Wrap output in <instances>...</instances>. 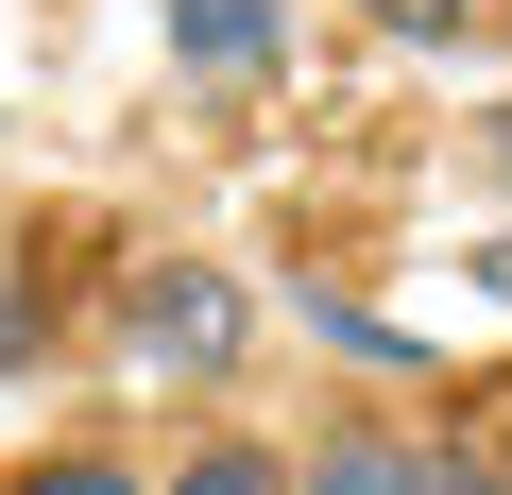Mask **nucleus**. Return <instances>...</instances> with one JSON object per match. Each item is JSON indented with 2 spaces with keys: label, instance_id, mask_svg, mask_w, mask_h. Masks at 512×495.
Wrapping results in <instances>:
<instances>
[{
  "label": "nucleus",
  "instance_id": "1",
  "mask_svg": "<svg viewBox=\"0 0 512 495\" xmlns=\"http://www.w3.org/2000/svg\"><path fill=\"white\" fill-rule=\"evenodd\" d=\"M120 342H137L154 376H188V393H205V376H239V359H256V291H239V274H205V257H154V274H120Z\"/></svg>",
  "mask_w": 512,
  "mask_h": 495
},
{
  "label": "nucleus",
  "instance_id": "2",
  "mask_svg": "<svg viewBox=\"0 0 512 495\" xmlns=\"http://www.w3.org/2000/svg\"><path fill=\"white\" fill-rule=\"evenodd\" d=\"M291 35H274V0H171V69H205V86H256Z\"/></svg>",
  "mask_w": 512,
  "mask_h": 495
},
{
  "label": "nucleus",
  "instance_id": "3",
  "mask_svg": "<svg viewBox=\"0 0 512 495\" xmlns=\"http://www.w3.org/2000/svg\"><path fill=\"white\" fill-rule=\"evenodd\" d=\"M427 478H444V461L393 444V427H325V444H308V495H427Z\"/></svg>",
  "mask_w": 512,
  "mask_h": 495
},
{
  "label": "nucleus",
  "instance_id": "4",
  "mask_svg": "<svg viewBox=\"0 0 512 495\" xmlns=\"http://www.w3.org/2000/svg\"><path fill=\"white\" fill-rule=\"evenodd\" d=\"M154 495H308V461H274V444H188Z\"/></svg>",
  "mask_w": 512,
  "mask_h": 495
},
{
  "label": "nucleus",
  "instance_id": "5",
  "mask_svg": "<svg viewBox=\"0 0 512 495\" xmlns=\"http://www.w3.org/2000/svg\"><path fill=\"white\" fill-rule=\"evenodd\" d=\"M18 495H154V478H137V461H103V444H52Z\"/></svg>",
  "mask_w": 512,
  "mask_h": 495
},
{
  "label": "nucleus",
  "instance_id": "6",
  "mask_svg": "<svg viewBox=\"0 0 512 495\" xmlns=\"http://www.w3.org/2000/svg\"><path fill=\"white\" fill-rule=\"evenodd\" d=\"M376 18H393V35H461V0H376Z\"/></svg>",
  "mask_w": 512,
  "mask_h": 495
},
{
  "label": "nucleus",
  "instance_id": "7",
  "mask_svg": "<svg viewBox=\"0 0 512 495\" xmlns=\"http://www.w3.org/2000/svg\"><path fill=\"white\" fill-rule=\"evenodd\" d=\"M478 291H512V239H478Z\"/></svg>",
  "mask_w": 512,
  "mask_h": 495
},
{
  "label": "nucleus",
  "instance_id": "8",
  "mask_svg": "<svg viewBox=\"0 0 512 495\" xmlns=\"http://www.w3.org/2000/svg\"><path fill=\"white\" fill-rule=\"evenodd\" d=\"M427 495H495V478H461V461H444V478H427Z\"/></svg>",
  "mask_w": 512,
  "mask_h": 495
},
{
  "label": "nucleus",
  "instance_id": "9",
  "mask_svg": "<svg viewBox=\"0 0 512 495\" xmlns=\"http://www.w3.org/2000/svg\"><path fill=\"white\" fill-rule=\"evenodd\" d=\"M495 171H512V103H495Z\"/></svg>",
  "mask_w": 512,
  "mask_h": 495
}]
</instances>
